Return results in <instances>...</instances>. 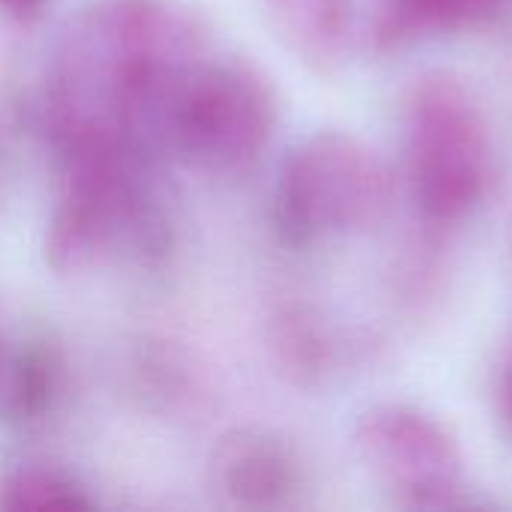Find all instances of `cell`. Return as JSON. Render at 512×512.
I'll list each match as a JSON object with an SVG mask.
<instances>
[{"mask_svg": "<svg viewBox=\"0 0 512 512\" xmlns=\"http://www.w3.org/2000/svg\"><path fill=\"white\" fill-rule=\"evenodd\" d=\"M96 498L69 471L51 465H18L0 474V510H93Z\"/></svg>", "mask_w": 512, "mask_h": 512, "instance_id": "13", "label": "cell"}, {"mask_svg": "<svg viewBox=\"0 0 512 512\" xmlns=\"http://www.w3.org/2000/svg\"><path fill=\"white\" fill-rule=\"evenodd\" d=\"M276 375L297 390H324L342 369V339L333 321L306 300H282L264 324Z\"/></svg>", "mask_w": 512, "mask_h": 512, "instance_id": "8", "label": "cell"}, {"mask_svg": "<svg viewBox=\"0 0 512 512\" xmlns=\"http://www.w3.org/2000/svg\"><path fill=\"white\" fill-rule=\"evenodd\" d=\"M405 159L423 219L453 228L471 219L495 180V147L483 105L453 72L414 81L405 108Z\"/></svg>", "mask_w": 512, "mask_h": 512, "instance_id": "3", "label": "cell"}, {"mask_svg": "<svg viewBox=\"0 0 512 512\" xmlns=\"http://www.w3.org/2000/svg\"><path fill=\"white\" fill-rule=\"evenodd\" d=\"M147 159L120 141L57 153L60 192L42 240L54 273H87L120 255L159 261L168 252V219L147 183Z\"/></svg>", "mask_w": 512, "mask_h": 512, "instance_id": "2", "label": "cell"}, {"mask_svg": "<svg viewBox=\"0 0 512 512\" xmlns=\"http://www.w3.org/2000/svg\"><path fill=\"white\" fill-rule=\"evenodd\" d=\"M210 54V24L183 0L81 3L48 66L45 129L54 153L96 141L162 153L165 111Z\"/></svg>", "mask_w": 512, "mask_h": 512, "instance_id": "1", "label": "cell"}, {"mask_svg": "<svg viewBox=\"0 0 512 512\" xmlns=\"http://www.w3.org/2000/svg\"><path fill=\"white\" fill-rule=\"evenodd\" d=\"M393 198L384 159L357 135L318 129L282 159L273 222L285 243L303 249L381 222Z\"/></svg>", "mask_w": 512, "mask_h": 512, "instance_id": "5", "label": "cell"}, {"mask_svg": "<svg viewBox=\"0 0 512 512\" xmlns=\"http://www.w3.org/2000/svg\"><path fill=\"white\" fill-rule=\"evenodd\" d=\"M0 354H3V339H0Z\"/></svg>", "mask_w": 512, "mask_h": 512, "instance_id": "16", "label": "cell"}, {"mask_svg": "<svg viewBox=\"0 0 512 512\" xmlns=\"http://www.w3.org/2000/svg\"><path fill=\"white\" fill-rule=\"evenodd\" d=\"M507 9L510 0H378L372 45L378 54H399L423 39L489 27Z\"/></svg>", "mask_w": 512, "mask_h": 512, "instance_id": "11", "label": "cell"}, {"mask_svg": "<svg viewBox=\"0 0 512 512\" xmlns=\"http://www.w3.org/2000/svg\"><path fill=\"white\" fill-rule=\"evenodd\" d=\"M66 390V354L48 333L24 336L0 354V420L12 429L42 426Z\"/></svg>", "mask_w": 512, "mask_h": 512, "instance_id": "10", "label": "cell"}, {"mask_svg": "<svg viewBox=\"0 0 512 512\" xmlns=\"http://www.w3.org/2000/svg\"><path fill=\"white\" fill-rule=\"evenodd\" d=\"M273 36L309 72L330 78L354 48V0H261Z\"/></svg>", "mask_w": 512, "mask_h": 512, "instance_id": "9", "label": "cell"}, {"mask_svg": "<svg viewBox=\"0 0 512 512\" xmlns=\"http://www.w3.org/2000/svg\"><path fill=\"white\" fill-rule=\"evenodd\" d=\"M279 96L267 72L234 54L204 57L177 87L162 120V153L207 174L249 171L270 147Z\"/></svg>", "mask_w": 512, "mask_h": 512, "instance_id": "4", "label": "cell"}, {"mask_svg": "<svg viewBox=\"0 0 512 512\" xmlns=\"http://www.w3.org/2000/svg\"><path fill=\"white\" fill-rule=\"evenodd\" d=\"M498 414H501V426L507 432L512 444V354L507 369H504V378H501V393H498Z\"/></svg>", "mask_w": 512, "mask_h": 512, "instance_id": "15", "label": "cell"}, {"mask_svg": "<svg viewBox=\"0 0 512 512\" xmlns=\"http://www.w3.org/2000/svg\"><path fill=\"white\" fill-rule=\"evenodd\" d=\"M354 450L393 507L411 512L471 510L468 462L453 429L411 402H381L360 414Z\"/></svg>", "mask_w": 512, "mask_h": 512, "instance_id": "6", "label": "cell"}, {"mask_svg": "<svg viewBox=\"0 0 512 512\" xmlns=\"http://www.w3.org/2000/svg\"><path fill=\"white\" fill-rule=\"evenodd\" d=\"M51 0H0V12L15 21H36Z\"/></svg>", "mask_w": 512, "mask_h": 512, "instance_id": "14", "label": "cell"}, {"mask_svg": "<svg viewBox=\"0 0 512 512\" xmlns=\"http://www.w3.org/2000/svg\"><path fill=\"white\" fill-rule=\"evenodd\" d=\"M210 486L234 510H288L306 492V462L288 435L240 426L213 447Z\"/></svg>", "mask_w": 512, "mask_h": 512, "instance_id": "7", "label": "cell"}, {"mask_svg": "<svg viewBox=\"0 0 512 512\" xmlns=\"http://www.w3.org/2000/svg\"><path fill=\"white\" fill-rule=\"evenodd\" d=\"M126 387L153 414H180L201 393L192 357L171 339L144 336L126 354Z\"/></svg>", "mask_w": 512, "mask_h": 512, "instance_id": "12", "label": "cell"}]
</instances>
